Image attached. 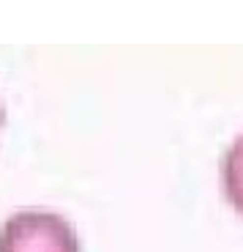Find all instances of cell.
I'll return each mask as SVG.
<instances>
[{
	"mask_svg": "<svg viewBox=\"0 0 243 252\" xmlns=\"http://www.w3.org/2000/svg\"><path fill=\"white\" fill-rule=\"evenodd\" d=\"M0 252H80V239L66 217L25 208L0 222Z\"/></svg>",
	"mask_w": 243,
	"mask_h": 252,
	"instance_id": "6da1fadb",
	"label": "cell"
},
{
	"mask_svg": "<svg viewBox=\"0 0 243 252\" xmlns=\"http://www.w3.org/2000/svg\"><path fill=\"white\" fill-rule=\"evenodd\" d=\"M221 189L230 206L243 217V134H238L221 157Z\"/></svg>",
	"mask_w": 243,
	"mask_h": 252,
	"instance_id": "7a4b0ae2",
	"label": "cell"
},
{
	"mask_svg": "<svg viewBox=\"0 0 243 252\" xmlns=\"http://www.w3.org/2000/svg\"><path fill=\"white\" fill-rule=\"evenodd\" d=\"M0 124H3V104H0Z\"/></svg>",
	"mask_w": 243,
	"mask_h": 252,
	"instance_id": "3957f363",
	"label": "cell"
}]
</instances>
